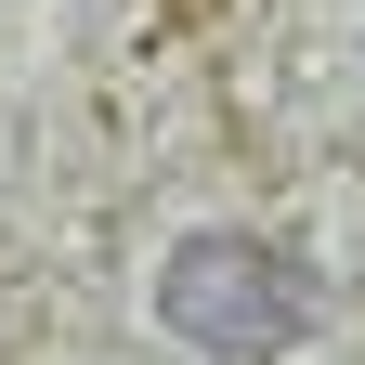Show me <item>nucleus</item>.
Listing matches in <instances>:
<instances>
[{
    "label": "nucleus",
    "mask_w": 365,
    "mask_h": 365,
    "mask_svg": "<svg viewBox=\"0 0 365 365\" xmlns=\"http://www.w3.org/2000/svg\"><path fill=\"white\" fill-rule=\"evenodd\" d=\"M157 327L209 365H274L313 339V274L274 235H182L157 261Z\"/></svg>",
    "instance_id": "nucleus-1"
}]
</instances>
